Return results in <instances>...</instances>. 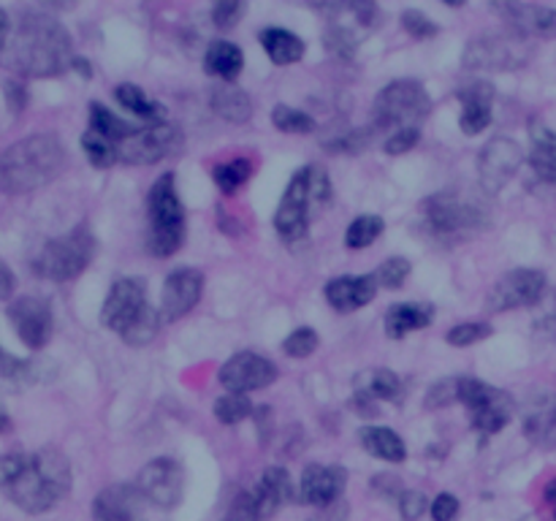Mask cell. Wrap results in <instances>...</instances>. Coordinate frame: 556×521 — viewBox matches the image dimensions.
Masks as SVG:
<instances>
[{"label": "cell", "instance_id": "cell-42", "mask_svg": "<svg viewBox=\"0 0 556 521\" xmlns=\"http://www.w3.org/2000/svg\"><path fill=\"white\" fill-rule=\"evenodd\" d=\"M410 269H413L410 260L396 255V258H389L380 264V269L375 271V280H378V285L391 288V291H394V288H402V282L410 277Z\"/></svg>", "mask_w": 556, "mask_h": 521}, {"label": "cell", "instance_id": "cell-58", "mask_svg": "<svg viewBox=\"0 0 556 521\" xmlns=\"http://www.w3.org/2000/svg\"><path fill=\"white\" fill-rule=\"evenodd\" d=\"M5 429H11V418H9V412L0 407V432H5Z\"/></svg>", "mask_w": 556, "mask_h": 521}, {"label": "cell", "instance_id": "cell-4", "mask_svg": "<svg viewBox=\"0 0 556 521\" xmlns=\"http://www.w3.org/2000/svg\"><path fill=\"white\" fill-rule=\"evenodd\" d=\"M331 201L329 174L320 166H304L288 182L280 204L275 212V228L286 242H299L307 237L309 223H313L315 206H324Z\"/></svg>", "mask_w": 556, "mask_h": 521}, {"label": "cell", "instance_id": "cell-51", "mask_svg": "<svg viewBox=\"0 0 556 521\" xmlns=\"http://www.w3.org/2000/svg\"><path fill=\"white\" fill-rule=\"evenodd\" d=\"M427 508H429V503L421 492H402L400 494V510L407 521H416Z\"/></svg>", "mask_w": 556, "mask_h": 521}, {"label": "cell", "instance_id": "cell-12", "mask_svg": "<svg viewBox=\"0 0 556 521\" xmlns=\"http://www.w3.org/2000/svg\"><path fill=\"white\" fill-rule=\"evenodd\" d=\"M136 488H139L147 503L157 505V508H177L185 494L182 465L172 456H157L150 465L141 467L139 478H136Z\"/></svg>", "mask_w": 556, "mask_h": 521}, {"label": "cell", "instance_id": "cell-24", "mask_svg": "<svg viewBox=\"0 0 556 521\" xmlns=\"http://www.w3.org/2000/svg\"><path fill=\"white\" fill-rule=\"evenodd\" d=\"M500 14L516 27L521 38L541 36L556 38V9L546 5H527V3H505L500 5Z\"/></svg>", "mask_w": 556, "mask_h": 521}, {"label": "cell", "instance_id": "cell-17", "mask_svg": "<svg viewBox=\"0 0 556 521\" xmlns=\"http://www.w3.org/2000/svg\"><path fill=\"white\" fill-rule=\"evenodd\" d=\"M277 380V367L266 356L253 351H242L228 358L220 367V383L228 394H244V391L266 389Z\"/></svg>", "mask_w": 556, "mask_h": 521}, {"label": "cell", "instance_id": "cell-31", "mask_svg": "<svg viewBox=\"0 0 556 521\" xmlns=\"http://www.w3.org/2000/svg\"><path fill=\"white\" fill-rule=\"evenodd\" d=\"M530 166L543 182H556V130L546 125H532Z\"/></svg>", "mask_w": 556, "mask_h": 521}, {"label": "cell", "instance_id": "cell-26", "mask_svg": "<svg viewBox=\"0 0 556 521\" xmlns=\"http://www.w3.org/2000/svg\"><path fill=\"white\" fill-rule=\"evenodd\" d=\"M432 320H434L432 304H410V302L391 304L389 313H386V334H389L391 340H402V336H407L410 331L427 329Z\"/></svg>", "mask_w": 556, "mask_h": 521}, {"label": "cell", "instance_id": "cell-44", "mask_svg": "<svg viewBox=\"0 0 556 521\" xmlns=\"http://www.w3.org/2000/svg\"><path fill=\"white\" fill-rule=\"evenodd\" d=\"M456 399H459V378H445L438 380V383L427 391L424 405H427L429 410H440V407L454 405Z\"/></svg>", "mask_w": 556, "mask_h": 521}, {"label": "cell", "instance_id": "cell-47", "mask_svg": "<svg viewBox=\"0 0 556 521\" xmlns=\"http://www.w3.org/2000/svg\"><path fill=\"white\" fill-rule=\"evenodd\" d=\"M402 25H405V30L410 33L413 38H432V36H438V30L440 27L434 25L432 20H429L427 14H424V11H418V9H407V11H402Z\"/></svg>", "mask_w": 556, "mask_h": 521}, {"label": "cell", "instance_id": "cell-40", "mask_svg": "<svg viewBox=\"0 0 556 521\" xmlns=\"http://www.w3.org/2000/svg\"><path fill=\"white\" fill-rule=\"evenodd\" d=\"M255 407L253 402L244 394H223L220 399L215 402V418L226 427H233V423H242L244 418L253 416Z\"/></svg>", "mask_w": 556, "mask_h": 521}, {"label": "cell", "instance_id": "cell-57", "mask_svg": "<svg viewBox=\"0 0 556 521\" xmlns=\"http://www.w3.org/2000/svg\"><path fill=\"white\" fill-rule=\"evenodd\" d=\"M546 499L554 505V521H556V478L546 486Z\"/></svg>", "mask_w": 556, "mask_h": 521}, {"label": "cell", "instance_id": "cell-35", "mask_svg": "<svg viewBox=\"0 0 556 521\" xmlns=\"http://www.w3.org/2000/svg\"><path fill=\"white\" fill-rule=\"evenodd\" d=\"M250 177H253V163H250L248 157H233V161L220 163V166L212 168V179H215V185L223 193H233V190L242 188Z\"/></svg>", "mask_w": 556, "mask_h": 521}, {"label": "cell", "instance_id": "cell-29", "mask_svg": "<svg viewBox=\"0 0 556 521\" xmlns=\"http://www.w3.org/2000/svg\"><path fill=\"white\" fill-rule=\"evenodd\" d=\"M210 109L226 123H248L253 117V101L244 90L231 85L215 87L210 92Z\"/></svg>", "mask_w": 556, "mask_h": 521}, {"label": "cell", "instance_id": "cell-45", "mask_svg": "<svg viewBox=\"0 0 556 521\" xmlns=\"http://www.w3.org/2000/svg\"><path fill=\"white\" fill-rule=\"evenodd\" d=\"M264 516H261V508L258 503H255V494L253 492H242L233 497V503L228 505L226 516H223V521H261Z\"/></svg>", "mask_w": 556, "mask_h": 521}, {"label": "cell", "instance_id": "cell-20", "mask_svg": "<svg viewBox=\"0 0 556 521\" xmlns=\"http://www.w3.org/2000/svg\"><path fill=\"white\" fill-rule=\"evenodd\" d=\"M527 440L543 450L556 448V391L532 394L521 416Z\"/></svg>", "mask_w": 556, "mask_h": 521}, {"label": "cell", "instance_id": "cell-18", "mask_svg": "<svg viewBox=\"0 0 556 521\" xmlns=\"http://www.w3.org/2000/svg\"><path fill=\"white\" fill-rule=\"evenodd\" d=\"M348 486V472L337 465H309L299 481L296 499L313 508H331L340 503Z\"/></svg>", "mask_w": 556, "mask_h": 521}, {"label": "cell", "instance_id": "cell-7", "mask_svg": "<svg viewBox=\"0 0 556 521\" xmlns=\"http://www.w3.org/2000/svg\"><path fill=\"white\" fill-rule=\"evenodd\" d=\"M92 255H96V237L87 226H76L63 237L49 239L33 258V269L47 280L65 282L79 277L90 266Z\"/></svg>", "mask_w": 556, "mask_h": 521}, {"label": "cell", "instance_id": "cell-22", "mask_svg": "<svg viewBox=\"0 0 556 521\" xmlns=\"http://www.w3.org/2000/svg\"><path fill=\"white\" fill-rule=\"evenodd\" d=\"M375 296H378V280H375V275L334 277L326 285V302L337 313H356V309L367 307Z\"/></svg>", "mask_w": 556, "mask_h": 521}, {"label": "cell", "instance_id": "cell-43", "mask_svg": "<svg viewBox=\"0 0 556 521\" xmlns=\"http://www.w3.org/2000/svg\"><path fill=\"white\" fill-rule=\"evenodd\" d=\"M486 336H492V323H483V320H472V323H459L445 334V340L456 347L476 345V342H483Z\"/></svg>", "mask_w": 556, "mask_h": 521}, {"label": "cell", "instance_id": "cell-1", "mask_svg": "<svg viewBox=\"0 0 556 521\" xmlns=\"http://www.w3.org/2000/svg\"><path fill=\"white\" fill-rule=\"evenodd\" d=\"M0 492L25 513H47L71 492V465L58 448L16 450L0 459Z\"/></svg>", "mask_w": 556, "mask_h": 521}, {"label": "cell", "instance_id": "cell-14", "mask_svg": "<svg viewBox=\"0 0 556 521\" xmlns=\"http://www.w3.org/2000/svg\"><path fill=\"white\" fill-rule=\"evenodd\" d=\"M147 307H150V302H147L144 282L139 277H123V280L114 282L106 302H103L101 323L123 336Z\"/></svg>", "mask_w": 556, "mask_h": 521}, {"label": "cell", "instance_id": "cell-9", "mask_svg": "<svg viewBox=\"0 0 556 521\" xmlns=\"http://www.w3.org/2000/svg\"><path fill=\"white\" fill-rule=\"evenodd\" d=\"M459 402H465L472 427L483 434L505 429L516 412V402L508 391L494 389L476 378H459Z\"/></svg>", "mask_w": 556, "mask_h": 521}, {"label": "cell", "instance_id": "cell-46", "mask_svg": "<svg viewBox=\"0 0 556 521\" xmlns=\"http://www.w3.org/2000/svg\"><path fill=\"white\" fill-rule=\"evenodd\" d=\"M372 130L375 128H358V130H351V134L340 136V139L334 141H326V150L331 152H345V155H356V152H362L364 147H369V141H372Z\"/></svg>", "mask_w": 556, "mask_h": 521}, {"label": "cell", "instance_id": "cell-6", "mask_svg": "<svg viewBox=\"0 0 556 521\" xmlns=\"http://www.w3.org/2000/svg\"><path fill=\"white\" fill-rule=\"evenodd\" d=\"M424 217L440 237H459V233H470L486 226L489 204L483 199H476V193L470 190L451 188L424 201Z\"/></svg>", "mask_w": 556, "mask_h": 521}, {"label": "cell", "instance_id": "cell-28", "mask_svg": "<svg viewBox=\"0 0 556 521\" xmlns=\"http://www.w3.org/2000/svg\"><path fill=\"white\" fill-rule=\"evenodd\" d=\"M206 74L223 81H237L244 68V52L233 41H212L204 54Z\"/></svg>", "mask_w": 556, "mask_h": 521}, {"label": "cell", "instance_id": "cell-10", "mask_svg": "<svg viewBox=\"0 0 556 521\" xmlns=\"http://www.w3.org/2000/svg\"><path fill=\"white\" fill-rule=\"evenodd\" d=\"M185 147V136L179 125L174 123H155V125H139L130 139L119 141L117 157L130 166H152L166 157L179 155Z\"/></svg>", "mask_w": 556, "mask_h": 521}, {"label": "cell", "instance_id": "cell-21", "mask_svg": "<svg viewBox=\"0 0 556 521\" xmlns=\"http://www.w3.org/2000/svg\"><path fill=\"white\" fill-rule=\"evenodd\" d=\"M147 499L136 488V483H114L106 486L92 503V519L96 521H141Z\"/></svg>", "mask_w": 556, "mask_h": 521}, {"label": "cell", "instance_id": "cell-8", "mask_svg": "<svg viewBox=\"0 0 556 521\" xmlns=\"http://www.w3.org/2000/svg\"><path fill=\"white\" fill-rule=\"evenodd\" d=\"M432 112V98L416 79H396L386 85L375 98V128L407 130L418 128Z\"/></svg>", "mask_w": 556, "mask_h": 521}, {"label": "cell", "instance_id": "cell-36", "mask_svg": "<svg viewBox=\"0 0 556 521\" xmlns=\"http://www.w3.org/2000/svg\"><path fill=\"white\" fill-rule=\"evenodd\" d=\"M271 123H275L277 130L291 136H307L315 130V119L309 117L307 112L286 106V103H277V106L271 109Z\"/></svg>", "mask_w": 556, "mask_h": 521}, {"label": "cell", "instance_id": "cell-27", "mask_svg": "<svg viewBox=\"0 0 556 521\" xmlns=\"http://www.w3.org/2000/svg\"><path fill=\"white\" fill-rule=\"evenodd\" d=\"M258 38L264 52L269 54L271 63L277 65L299 63V60L304 58V47H307L296 33L286 30V27H266V30L258 33Z\"/></svg>", "mask_w": 556, "mask_h": 521}, {"label": "cell", "instance_id": "cell-5", "mask_svg": "<svg viewBox=\"0 0 556 521\" xmlns=\"http://www.w3.org/2000/svg\"><path fill=\"white\" fill-rule=\"evenodd\" d=\"M147 217H150L147 250L157 258L177 253L185 242V206L174 174H163L155 179L147 193Z\"/></svg>", "mask_w": 556, "mask_h": 521}, {"label": "cell", "instance_id": "cell-50", "mask_svg": "<svg viewBox=\"0 0 556 521\" xmlns=\"http://www.w3.org/2000/svg\"><path fill=\"white\" fill-rule=\"evenodd\" d=\"M429 510H432L434 521H454L456 513H459V499H456L454 494L443 492L432 499Z\"/></svg>", "mask_w": 556, "mask_h": 521}, {"label": "cell", "instance_id": "cell-19", "mask_svg": "<svg viewBox=\"0 0 556 521\" xmlns=\"http://www.w3.org/2000/svg\"><path fill=\"white\" fill-rule=\"evenodd\" d=\"M201 293H204V275L199 269H190V266H182V269H174L172 275L163 282L161 293V315L163 320H179L201 302Z\"/></svg>", "mask_w": 556, "mask_h": 521}, {"label": "cell", "instance_id": "cell-15", "mask_svg": "<svg viewBox=\"0 0 556 521\" xmlns=\"http://www.w3.org/2000/svg\"><path fill=\"white\" fill-rule=\"evenodd\" d=\"M521 161H525L521 147L508 136L486 141V147L478 155V174H481V188L486 190V195L500 193L516 177Z\"/></svg>", "mask_w": 556, "mask_h": 521}, {"label": "cell", "instance_id": "cell-52", "mask_svg": "<svg viewBox=\"0 0 556 521\" xmlns=\"http://www.w3.org/2000/svg\"><path fill=\"white\" fill-rule=\"evenodd\" d=\"M14 288H16L14 271L9 269V264H5V260H0V302L11 296V293H14Z\"/></svg>", "mask_w": 556, "mask_h": 521}, {"label": "cell", "instance_id": "cell-25", "mask_svg": "<svg viewBox=\"0 0 556 521\" xmlns=\"http://www.w3.org/2000/svg\"><path fill=\"white\" fill-rule=\"evenodd\" d=\"M255 503H258L261 516H271L282 508L286 503H291L296 497L293 492V481L288 475L286 467H269V470L261 475V481L253 488Z\"/></svg>", "mask_w": 556, "mask_h": 521}, {"label": "cell", "instance_id": "cell-48", "mask_svg": "<svg viewBox=\"0 0 556 521\" xmlns=\"http://www.w3.org/2000/svg\"><path fill=\"white\" fill-rule=\"evenodd\" d=\"M242 14L244 3H239V0H220V3H215V9H212V22H215V27H220V30H228V27H233L242 20Z\"/></svg>", "mask_w": 556, "mask_h": 521}, {"label": "cell", "instance_id": "cell-38", "mask_svg": "<svg viewBox=\"0 0 556 521\" xmlns=\"http://www.w3.org/2000/svg\"><path fill=\"white\" fill-rule=\"evenodd\" d=\"M161 320H163V315L157 313V309L150 304V307H147L144 313L136 318V323L130 326L128 331H125L123 340L128 342V345H134V347L150 345V342L157 336V331H161Z\"/></svg>", "mask_w": 556, "mask_h": 521}, {"label": "cell", "instance_id": "cell-3", "mask_svg": "<svg viewBox=\"0 0 556 521\" xmlns=\"http://www.w3.org/2000/svg\"><path fill=\"white\" fill-rule=\"evenodd\" d=\"M65 166V147L54 134H33L0 152V193L22 195L52 182Z\"/></svg>", "mask_w": 556, "mask_h": 521}, {"label": "cell", "instance_id": "cell-11", "mask_svg": "<svg viewBox=\"0 0 556 521\" xmlns=\"http://www.w3.org/2000/svg\"><path fill=\"white\" fill-rule=\"evenodd\" d=\"M530 49L521 36H478L465 49L467 71H514L527 63Z\"/></svg>", "mask_w": 556, "mask_h": 521}, {"label": "cell", "instance_id": "cell-23", "mask_svg": "<svg viewBox=\"0 0 556 521\" xmlns=\"http://www.w3.org/2000/svg\"><path fill=\"white\" fill-rule=\"evenodd\" d=\"M462 117L459 128L467 136H476L492 125V106H494V87L489 81H476L459 90Z\"/></svg>", "mask_w": 556, "mask_h": 521}, {"label": "cell", "instance_id": "cell-34", "mask_svg": "<svg viewBox=\"0 0 556 521\" xmlns=\"http://www.w3.org/2000/svg\"><path fill=\"white\" fill-rule=\"evenodd\" d=\"M90 130L92 134L103 136V139L114 141V144H119V141L130 139V136L139 130V125L128 123V119H119L117 114L109 112L103 103L92 101L90 103Z\"/></svg>", "mask_w": 556, "mask_h": 521}, {"label": "cell", "instance_id": "cell-55", "mask_svg": "<svg viewBox=\"0 0 556 521\" xmlns=\"http://www.w3.org/2000/svg\"><path fill=\"white\" fill-rule=\"evenodd\" d=\"M9 33H11L9 14H5V11L0 9V49H5V43H9Z\"/></svg>", "mask_w": 556, "mask_h": 521}, {"label": "cell", "instance_id": "cell-2", "mask_svg": "<svg viewBox=\"0 0 556 521\" xmlns=\"http://www.w3.org/2000/svg\"><path fill=\"white\" fill-rule=\"evenodd\" d=\"M71 47L74 43H71L68 30L54 16L30 11V14H22L5 58L22 76L43 79V76L63 74L74 63Z\"/></svg>", "mask_w": 556, "mask_h": 521}, {"label": "cell", "instance_id": "cell-30", "mask_svg": "<svg viewBox=\"0 0 556 521\" xmlns=\"http://www.w3.org/2000/svg\"><path fill=\"white\" fill-rule=\"evenodd\" d=\"M358 437H362V445L375 456V459L391 461V465H400L405 461L407 448L405 440L389 427H364L358 429Z\"/></svg>", "mask_w": 556, "mask_h": 521}, {"label": "cell", "instance_id": "cell-53", "mask_svg": "<svg viewBox=\"0 0 556 521\" xmlns=\"http://www.w3.org/2000/svg\"><path fill=\"white\" fill-rule=\"evenodd\" d=\"M538 329H541V334H546L548 340L556 342V309H552L543 320H538Z\"/></svg>", "mask_w": 556, "mask_h": 521}, {"label": "cell", "instance_id": "cell-39", "mask_svg": "<svg viewBox=\"0 0 556 521\" xmlns=\"http://www.w3.org/2000/svg\"><path fill=\"white\" fill-rule=\"evenodd\" d=\"M81 150H85L87 161H90L96 168H112L114 163H119L117 144L103 139V136L92 134V130H87V134L81 136Z\"/></svg>", "mask_w": 556, "mask_h": 521}, {"label": "cell", "instance_id": "cell-32", "mask_svg": "<svg viewBox=\"0 0 556 521\" xmlns=\"http://www.w3.org/2000/svg\"><path fill=\"white\" fill-rule=\"evenodd\" d=\"M356 394L367 396L372 402H400L402 399V380L391 369H369L358 378Z\"/></svg>", "mask_w": 556, "mask_h": 521}, {"label": "cell", "instance_id": "cell-16", "mask_svg": "<svg viewBox=\"0 0 556 521\" xmlns=\"http://www.w3.org/2000/svg\"><path fill=\"white\" fill-rule=\"evenodd\" d=\"M11 326H14L16 336L25 342L30 351H41L47 347V342L52 340L54 331V318L49 302L38 296H20L9 304L5 309Z\"/></svg>", "mask_w": 556, "mask_h": 521}, {"label": "cell", "instance_id": "cell-54", "mask_svg": "<svg viewBox=\"0 0 556 521\" xmlns=\"http://www.w3.org/2000/svg\"><path fill=\"white\" fill-rule=\"evenodd\" d=\"M345 513H348V508L345 505H331V508H326V513H320L318 519H313V521H342L345 519Z\"/></svg>", "mask_w": 556, "mask_h": 521}, {"label": "cell", "instance_id": "cell-49", "mask_svg": "<svg viewBox=\"0 0 556 521\" xmlns=\"http://www.w3.org/2000/svg\"><path fill=\"white\" fill-rule=\"evenodd\" d=\"M418 139H421V130H418V128L396 130V134H389L383 150L389 152V155H405V152H410L413 147L418 144Z\"/></svg>", "mask_w": 556, "mask_h": 521}, {"label": "cell", "instance_id": "cell-33", "mask_svg": "<svg viewBox=\"0 0 556 521\" xmlns=\"http://www.w3.org/2000/svg\"><path fill=\"white\" fill-rule=\"evenodd\" d=\"M114 98H117V103L125 109V112H134L136 117L147 119L150 125L163 123V112H166V109H163L157 101H152L141 87L123 81V85H117V90H114Z\"/></svg>", "mask_w": 556, "mask_h": 521}, {"label": "cell", "instance_id": "cell-56", "mask_svg": "<svg viewBox=\"0 0 556 521\" xmlns=\"http://www.w3.org/2000/svg\"><path fill=\"white\" fill-rule=\"evenodd\" d=\"M71 65H74V68L79 71L81 76H85V79H90V76H92V71H90V63H87V60H81V58H74V63H71Z\"/></svg>", "mask_w": 556, "mask_h": 521}, {"label": "cell", "instance_id": "cell-37", "mask_svg": "<svg viewBox=\"0 0 556 521\" xmlns=\"http://www.w3.org/2000/svg\"><path fill=\"white\" fill-rule=\"evenodd\" d=\"M386 223L380 215H358L356 220L348 226L345 231V244L351 250H364L375 242V239L383 233Z\"/></svg>", "mask_w": 556, "mask_h": 521}, {"label": "cell", "instance_id": "cell-41", "mask_svg": "<svg viewBox=\"0 0 556 521\" xmlns=\"http://www.w3.org/2000/svg\"><path fill=\"white\" fill-rule=\"evenodd\" d=\"M318 342H320V336L315 334V329L302 326V329L291 331V334L286 336V342H282V351H286V356H291V358H307L318 351Z\"/></svg>", "mask_w": 556, "mask_h": 521}, {"label": "cell", "instance_id": "cell-13", "mask_svg": "<svg viewBox=\"0 0 556 521\" xmlns=\"http://www.w3.org/2000/svg\"><path fill=\"white\" fill-rule=\"evenodd\" d=\"M546 293V275L538 269H514L500 277L486 296V307L492 313H505V309L535 307Z\"/></svg>", "mask_w": 556, "mask_h": 521}]
</instances>
